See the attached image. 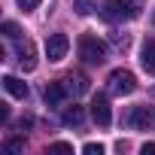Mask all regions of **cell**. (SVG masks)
Returning <instances> with one entry per match:
<instances>
[{"mask_svg":"<svg viewBox=\"0 0 155 155\" xmlns=\"http://www.w3.org/2000/svg\"><path fill=\"white\" fill-rule=\"evenodd\" d=\"M67 49H70L67 34H49V40H46V58L49 61H61L67 55Z\"/></svg>","mask_w":155,"mask_h":155,"instance_id":"obj_5","label":"cell"},{"mask_svg":"<svg viewBox=\"0 0 155 155\" xmlns=\"http://www.w3.org/2000/svg\"><path fill=\"white\" fill-rule=\"evenodd\" d=\"M6 149L9 152H18V149H25V140L21 137H12V140H6Z\"/></svg>","mask_w":155,"mask_h":155,"instance_id":"obj_16","label":"cell"},{"mask_svg":"<svg viewBox=\"0 0 155 155\" xmlns=\"http://www.w3.org/2000/svg\"><path fill=\"white\" fill-rule=\"evenodd\" d=\"M79 58H82L85 64H104V61H107V43L97 40L94 34L79 37Z\"/></svg>","mask_w":155,"mask_h":155,"instance_id":"obj_2","label":"cell"},{"mask_svg":"<svg viewBox=\"0 0 155 155\" xmlns=\"http://www.w3.org/2000/svg\"><path fill=\"white\" fill-rule=\"evenodd\" d=\"M91 119H94L101 128H110V122H113V110H110V101H107L104 94H97V97L91 101Z\"/></svg>","mask_w":155,"mask_h":155,"instance_id":"obj_7","label":"cell"},{"mask_svg":"<svg viewBox=\"0 0 155 155\" xmlns=\"http://www.w3.org/2000/svg\"><path fill=\"white\" fill-rule=\"evenodd\" d=\"M61 82L67 85V91H70L73 97H79V94L88 91V79H85V76H73V73H70V76H64Z\"/></svg>","mask_w":155,"mask_h":155,"instance_id":"obj_10","label":"cell"},{"mask_svg":"<svg viewBox=\"0 0 155 155\" xmlns=\"http://www.w3.org/2000/svg\"><path fill=\"white\" fill-rule=\"evenodd\" d=\"M3 88H6L12 97H18V101H25V97H28V85L18 79V76H3Z\"/></svg>","mask_w":155,"mask_h":155,"instance_id":"obj_11","label":"cell"},{"mask_svg":"<svg viewBox=\"0 0 155 155\" xmlns=\"http://www.w3.org/2000/svg\"><path fill=\"white\" fill-rule=\"evenodd\" d=\"M140 64L146 73H155V37H146L140 46Z\"/></svg>","mask_w":155,"mask_h":155,"instance_id":"obj_9","label":"cell"},{"mask_svg":"<svg viewBox=\"0 0 155 155\" xmlns=\"http://www.w3.org/2000/svg\"><path fill=\"white\" fill-rule=\"evenodd\" d=\"M140 152H143V155H155V143H143Z\"/></svg>","mask_w":155,"mask_h":155,"instance_id":"obj_19","label":"cell"},{"mask_svg":"<svg viewBox=\"0 0 155 155\" xmlns=\"http://www.w3.org/2000/svg\"><path fill=\"white\" fill-rule=\"evenodd\" d=\"M73 9L79 12V15H91V12L97 9V0H76V3H73Z\"/></svg>","mask_w":155,"mask_h":155,"instance_id":"obj_13","label":"cell"},{"mask_svg":"<svg viewBox=\"0 0 155 155\" xmlns=\"http://www.w3.org/2000/svg\"><path fill=\"white\" fill-rule=\"evenodd\" d=\"M15 3H18V6L25 9V12H31V9H37V6L43 3V0H15Z\"/></svg>","mask_w":155,"mask_h":155,"instance_id":"obj_17","label":"cell"},{"mask_svg":"<svg viewBox=\"0 0 155 155\" xmlns=\"http://www.w3.org/2000/svg\"><path fill=\"white\" fill-rule=\"evenodd\" d=\"M82 116H85V113H82V107H67L61 119H64V125H79V122H82Z\"/></svg>","mask_w":155,"mask_h":155,"instance_id":"obj_12","label":"cell"},{"mask_svg":"<svg viewBox=\"0 0 155 155\" xmlns=\"http://www.w3.org/2000/svg\"><path fill=\"white\" fill-rule=\"evenodd\" d=\"M3 34H6L9 40H18V37H21V31H18L15 21H6V25H3Z\"/></svg>","mask_w":155,"mask_h":155,"instance_id":"obj_14","label":"cell"},{"mask_svg":"<svg viewBox=\"0 0 155 155\" xmlns=\"http://www.w3.org/2000/svg\"><path fill=\"white\" fill-rule=\"evenodd\" d=\"M146 0H107L104 3V18L107 21H131L143 12Z\"/></svg>","mask_w":155,"mask_h":155,"instance_id":"obj_1","label":"cell"},{"mask_svg":"<svg viewBox=\"0 0 155 155\" xmlns=\"http://www.w3.org/2000/svg\"><path fill=\"white\" fill-rule=\"evenodd\" d=\"M15 58H18V64L31 73L34 67H37V46H34V40H15Z\"/></svg>","mask_w":155,"mask_h":155,"instance_id":"obj_4","label":"cell"},{"mask_svg":"<svg viewBox=\"0 0 155 155\" xmlns=\"http://www.w3.org/2000/svg\"><path fill=\"white\" fill-rule=\"evenodd\" d=\"M49 152H73V146H70V143H52Z\"/></svg>","mask_w":155,"mask_h":155,"instance_id":"obj_18","label":"cell"},{"mask_svg":"<svg viewBox=\"0 0 155 155\" xmlns=\"http://www.w3.org/2000/svg\"><path fill=\"white\" fill-rule=\"evenodd\" d=\"M128 125L137 128V131L152 128V125H155V110H152V107H134L131 116H128Z\"/></svg>","mask_w":155,"mask_h":155,"instance_id":"obj_6","label":"cell"},{"mask_svg":"<svg viewBox=\"0 0 155 155\" xmlns=\"http://www.w3.org/2000/svg\"><path fill=\"white\" fill-rule=\"evenodd\" d=\"M107 82H110V94H119V97L122 94H131L137 88V79H134L131 70H113Z\"/></svg>","mask_w":155,"mask_h":155,"instance_id":"obj_3","label":"cell"},{"mask_svg":"<svg viewBox=\"0 0 155 155\" xmlns=\"http://www.w3.org/2000/svg\"><path fill=\"white\" fill-rule=\"evenodd\" d=\"M67 94H70V91H67V85H64V82H49V85H46V91H43V97H46V104H49V107H61Z\"/></svg>","mask_w":155,"mask_h":155,"instance_id":"obj_8","label":"cell"},{"mask_svg":"<svg viewBox=\"0 0 155 155\" xmlns=\"http://www.w3.org/2000/svg\"><path fill=\"white\" fill-rule=\"evenodd\" d=\"M82 152H85V155H104V146H101V143H85Z\"/></svg>","mask_w":155,"mask_h":155,"instance_id":"obj_15","label":"cell"}]
</instances>
